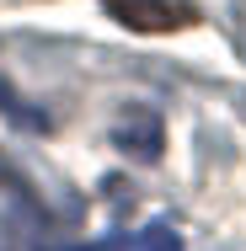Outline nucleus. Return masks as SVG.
I'll list each match as a JSON object with an SVG mask.
<instances>
[{
    "instance_id": "f257e3e1",
    "label": "nucleus",
    "mask_w": 246,
    "mask_h": 251,
    "mask_svg": "<svg viewBox=\"0 0 246 251\" xmlns=\"http://www.w3.org/2000/svg\"><path fill=\"white\" fill-rule=\"evenodd\" d=\"M102 5L134 32H171L193 22V5H171V0H102Z\"/></svg>"
},
{
    "instance_id": "f03ea898",
    "label": "nucleus",
    "mask_w": 246,
    "mask_h": 251,
    "mask_svg": "<svg viewBox=\"0 0 246 251\" xmlns=\"http://www.w3.org/2000/svg\"><path fill=\"white\" fill-rule=\"evenodd\" d=\"M118 150H134L139 160H155L161 155V123L155 118H139V112L123 118L118 123Z\"/></svg>"
},
{
    "instance_id": "7ed1b4c3",
    "label": "nucleus",
    "mask_w": 246,
    "mask_h": 251,
    "mask_svg": "<svg viewBox=\"0 0 246 251\" xmlns=\"http://www.w3.org/2000/svg\"><path fill=\"white\" fill-rule=\"evenodd\" d=\"M134 251H188V246H182V235H177L171 225H150L145 235L134 241Z\"/></svg>"
}]
</instances>
